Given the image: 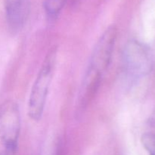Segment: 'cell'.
<instances>
[{"label":"cell","instance_id":"6","mask_svg":"<svg viewBox=\"0 0 155 155\" xmlns=\"http://www.w3.org/2000/svg\"><path fill=\"white\" fill-rule=\"evenodd\" d=\"M67 0H44V9L47 16L55 19L64 7Z\"/></svg>","mask_w":155,"mask_h":155},{"label":"cell","instance_id":"2","mask_svg":"<svg viewBox=\"0 0 155 155\" xmlns=\"http://www.w3.org/2000/svg\"><path fill=\"white\" fill-rule=\"evenodd\" d=\"M56 62V50L52 48L45 57L30 92L28 101V115L33 120L42 117L52 80Z\"/></svg>","mask_w":155,"mask_h":155},{"label":"cell","instance_id":"5","mask_svg":"<svg viewBox=\"0 0 155 155\" xmlns=\"http://www.w3.org/2000/svg\"><path fill=\"white\" fill-rule=\"evenodd\" d=\"M6 19L9 28L20 30L28 18L30 5L29 0H5Z\"/></svg>","mask_w":155,"mask_h":155},{"label":"cell","instance_id":"3","mask_svg":"<svg viewBox=\"0 0 155 155\" xmlns=\"http://www.w3.org/2000/svg\"><path fill=\"white\" fill-rule=\"evenodd\" d=\"M124 64L126 72L130 78H141L151 69V52L148 47L139 41H129L124 48Z\"/></svg>","mask_w":155,"mask_h":155},{"label":"cell","instance_id":"7","mask_svg":"<svg viewBox=\"0 0 155 155\" xmlns=\"http://www.w3.org/2000/svg\"><path fill=\"white\" fill-rule=\"evenodd\" d=\"M142 142L150 155H155V134H144L142 137Z\"/></svg>","mask_w":155,"mask_h":155},{"label":"cell","instance_id":"1","mask_svg":"<svg viewBox=\"0 0 155 155\" xmlns=\"http://www.w3.org/2000/svg\"><path fill=\"white\" fill-rule=\"evenodd\" d=\"M117 36V30L114 26H111L102 33L97 42L79 92V96L83 100L91 101L95 97L110 64Z\"/></svg>","mask_w":155,"mask_h":155},{"label":"cell","instance_id":"4","mask_svg":"<svg viewBox=\"0 0 155 155\" xmlns=\"http://www.w3.org/2000/svg\"><path fill=\"white\" fill-rule=\"evenodd\" d=\"M21 132V115L15 102L8 101L0 108V139L5 148H16Z\"/></svg>","mask_w":155,"mask_h":155},{"label":"cell","instance_id":"8","mask_svg":"<svg viewBox=\"0 0 155 155\" xmlns=\"http://www.w3.org/2000/svg\"><path fill=\"white\" fill-rule=\"evenodd\" d=\"M16 150V148H5L4 150L0 153V155H15Z\"/></svg>","mask_w":155,"mask_h":155}]
</instances>
